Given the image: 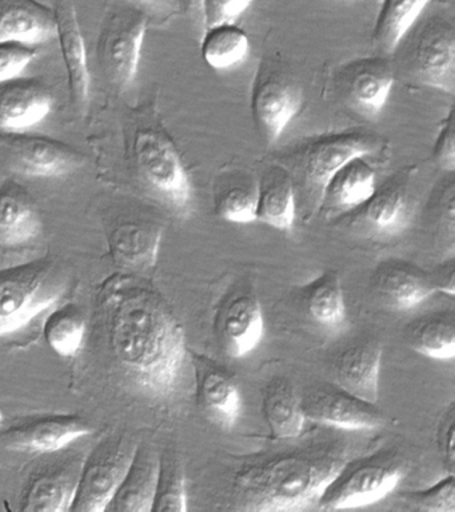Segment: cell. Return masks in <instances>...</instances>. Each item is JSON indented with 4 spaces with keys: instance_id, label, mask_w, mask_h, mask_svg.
<instances>
[{
    "instance_id": "19",
    "label": "cell",
    "mask_w": 455,
    "mask_h": 512,
    "mask_svg": "<svg viewBox=\"0 0 455 512\" xmlns=\"http://www.w3.org/2000/svg\"><path fill=\"white\" fill-rule=\"evenodd\" d=\"M374 287L383 303L395 311L413 310L435 292L427 272L398 260H389L377 268Z\"/></svg>"
},
{
    "instance_id": "2",
    "label": "cell",
    "mask_w": 455,
    "mask_h": 512,
    "mask_svg": "<svg viewBox=\"0 0 455 512\" xmlns=\"http://www.w3.org/2000/svg\"><path fill=\"white\" fill-rule=\"evenodd\" d=\"M345 444L321 442L249 464L235 478L238 510L295 512L319 498L349 462Z\"/></svg>"
},
{
    "instance_id": "30",
    "label": "cell",
    "mask_w": 455,
    "mask_h": 512,
    "mask_svg": "<svg viewBox=\"0 0 455 512\" xmlns=\"http://www.w3.org/2000/svg\"><path fill=\"white\" fill-rule=\"evenodd\" d=\"M407 342L418 354L437 360L455 356V316L453 311H439L411 323Z\"/></svg>"
},
{
    "instance_id": "37",
    "label": "cell",
    "mask_w": 455,
    "mask_h": 512,
    "mask_svg": "<svg viewBox=\"0 0 455 512\" xmlns=\"http://www.w3.org/2000/svg\"><path fill=\"white\" fill-rule=\"evenodd\" d=\"M407 502L417 510L429 512H455V484L453 472L443 476L426 490L409 492Z\"/></svg>"
},
{
    "instance_id": "17",
    "label": "cell",
    "mask_w": 455,
    "mask_h": 512,
    "mask_svg": "<svg viewBox=\"0 0 455 512\" xmlns=\"http://www.w3.org/2000/svg\"><path fill=\"white\" fill-rule=\"evenodd\" d=\"M91 432L93 427L78 415H53L13 428L6 439L13 450L54 454Z\"/></svg>"
},
{
    "instance_id": "5",
    "label": "cell",
    "mask_w": 455,
    "mask_h": 512,
    "mask_svg": "<svg viewBox=\"0 0 455 512\" xmlns=\"http://www.w3.org/2000/svg\"><path fill=\"white\" fill-rule=\"evenodd\" d=\"M398 46H403L406 75L421 86L454 94L455 32L453 24L433 16L414 24Z\"/></svg>"
},
{
    "instance_id": "32",
    "label": "cell",
    "mask_w": 455,
    "mask_h": 512,
    "mask_svg": "<svg viewBox=\"0 0 455 512\" xmlns=\"http://www.w3.org/2000/svg\"><path fill=\"white\" fill-rule=\"evenodd\" d=\"M203 59L214 70H229L245 62L250 40L243 28L235 23H222L203 31Z\"/></svg>"
},
{
    "instance_id": "36",
    "label": "cell",
    "mask_w": 455,
    "mask_h": 512,
    "mask_svg": "<svg viewBox=\"0 0 455 512\" xmlns=\"http://www.w3.org/2000/svg\"><path fill=\"white\" fill-rule=\"evenodd\" d=\"M258 182L233 183L219 192L215 211L230 223L249 224L257 220Z\"/></svg>"
},
{
    "instance_id": "9",
    "label": "cell",
    "mask_w": 455,
    "mask_h": 512,
    "mask_svg": "<svg viewBox=\"0 0 455 512\" xmlns=\"http://www.w3.org/2000/svg\"><path fill=\"white\" fill-rule=\"evenodd\" d=\"M302 103L301 88L289 75L262 64L254 82L251 111L267 142L273 144L281 138L301 110Z\"/></svg>"
},
{
    "instance_id": "42",
    "label": "cell",
    "mask_w": 455,
    "mask_h": 512,
    "mask_svg": "<svg viewBox=\"0 0 455 512\" xmlns=\"http://www.w3.org/2000/svg\"><path fill=\"white\" fill-rule=\"evenodd\" d=\"M431 282H433V286L435 291H442L445 294L453 296L455 292V283H454V263L453 260H450L449 263L443 264V266L438 267L437 271H434L433 274H429Z\"/></svg>"
},
{
    "instance_id": "22",
    "label": "cell",
    "mask_w": 455,
    "mask_h": 512,
    "mask_svg": "<svg viewBox=\"0 0 455 512\" xmlns=\"http://www.w3.org/2000/svg\"><path fill=\"white\" fill-rule=\"evenodd\" d=\"M221 331L227 354L233 358H245L253 352L265 336V315L257 296H235L223 311Z\"/></svg>"
},
{
    "instance_id": "41",
    "label": "cell",
    "mask_w": 455,
    "mask_h": 512,
    "mask_svg": "<svg viewBox=\"0 0 455 512\" xmlns=\"http://www.w3.org/2000/svg\"><path fill=\"white\" fill-rule=\"evenodd\" d=\"M454 428H455V411L451 404L442 416L441 423L438 428V447L441 452L445 466L453 472L454 468Z\"/></svg>"
},
{
    "instance_id": "31",
    "label": "cell",
    "mask_w": 455,
    "mask_h": 512,
    "mask_svg": "<svg viewBox=\"0 0 455 512\" xmlns=\"http://www.w3.org/2000/svg\"><path fill=\"white\" fill-rule=\"evenodd\" d=\"M431 0H383L374 28V43L385 54H394L410 28L418 22Z\"/></svg>"
},
{
    "instance_id": "15",
    "label": "cell",
    "mask_w": 455,
    "mask_h": 512,
    "mask_svg": "<svg viewBox=\"0 0 455 512\" xmlns=\"http://www.w3.org/2000/svg\"><path fill=\"white\" fill-rule=\"evenodd\" d=\"M54 96L41 80L18 76L0 83V131L23 132L42 122Z\"/></svg>"
},
{
    "instance_id": "20",
    "label": "cell",
    "mask_w": 455,
    "mask_h": 512,
    "mask_svg": "<svg viewBox=\"0 0 455 512\" xmlns=\"http://www.w3.org/2000/svg\"><path fill=\"white\" fill-rule=\"evenodd\" d=\"M57 32L53 8L39 0H0V42L38 46Z\"/></svg>"
},
{
    "instance_id": "43",
    "label": "cell",
    "mask_w": 455,
    "mask_h": 512,
    "mask_svg": "<svg viewBox=\"0 0 455 512\" xmlns=\"http://www.w3.org/2000/svg\"><path fill=\"white\" fill-rule=\"evenodd\" d=\"M179 2L190 19L201 28L203 34V0H179Z\"/></svg>"
},
{
    "instance_id": "29",
    "label": "cell",
    "mask_w": 455,
    "mask_h": 512,
    "mask_svg": "<svg viewBox=\"0 0 455 512\" xmlns=\"http://www.w3.org/2000/svg\"><path fill=\"white\" fill-rule=\"evenodd\" d=\"M198 398L211 418L225 428H233L242 414V395L237 383L225 371L203 368L198 379Z\"/></svg>"
},
{
    "instance_id": "18",
    "label": "cell",
    "mask_w": 455,
    "mask_h": 512,
    "mask_svg": "<svg viewBox=\"0 0 455 512\" xmlns=\"http://www.w3.org/2000/svg\"><path fill=\"white\" fill-rule=\"evenodd\" d=\"M41 232V214L30 192L15 180L0 184V247L25 246Z\"/></svg>"
},
{
    "instance_id": "16",
    "label": "cell",
    "mask_w": 455,
    "mask_h": 512,
    "mask_svg": "<svg viewBox=\"0 0 455 512\" xmlns=\"http://www.w3.org/2000/svg\"><path fill=\"white\" fill-rule=\"evenodd\" d=\"M55 36L65 62L71 98L75 106L85 107L90 96V71L87 63V50L77 7L74 0H55Z\"/></svg>"
},
{
    "instance_id": "39",
    "label": "cell",
    "mask_w": 455,
    "mask_h": 512,
    "mask_svg": "<svg viewBox=\"0 0 455 512\" xmlns=\"http://www.w3.org/2000/svg\"><path fill=\"white\" fill-rule=\"evenodd\" d=\"M253 0H203V31L222 23H235Z\"/></svg>"
},
{
    "instance_id": "11",
    "label": "cell",
    "mask_w": 455,
    "mask_h": 512,
    "mask_svg": "<svg viewBox=\"0 0 455 512\" xmlns=\"http://www.w3.org/2000/svg\"><path fill=\"white\" fill-rule=\"evenodd\" d=\"M301 408L305 418L341 430H374L383 424L382 412L375 407V403L358 398L333 384L311 387L303 392Z\"/></svg>"
},
{
    "instance_id": "1",
    "label": "cell",
    "mask_w": 455,
    "mask_h": 512,
    "mask_svg": "<svg viewBox=\"0 0 455 512\" xmlns=\"http://www.w3.org/2000/svg\"><path fill=\"white\" fill-rule=\"evenodd\" d=\"M111 348L138 390L166 399L178 390L187 359L185 330L153 288L114 282L106 294Z\"/></svg>"
},
{
    "instance_id": "24",
    "label": "cell",
    "mask_w": 455,
    "mask_h": 512,
    "mask_svg": "<svg viewBox=\"0 0 455 512\" xmlns=\"http://www.w3.org/2000/svg\"><path fill=\"white\" fill-rule=\"evenodd\" d=\"M359 222L377 235H397L409 226L413 216V202L405 188L387 183L375 188L365 204L358 207Z\"/></svg>"
},
{
    "instance_id": "44",
    "label": "cell",
    "mask_w": 455,
    "mask_h": 512,
    "mask_svg": "<svg viewBox=\"0 0 455 512\" xmlns=\"http://www.w3.org/2000/svg\"><path fill=\"white\" fill-rule=\"evenodd\" d=\"M131 3L142 4V6H146V4H153L157 2V0H129Z\"/></svg>"
},
{
    "instance_id": "21",
    "label": "cell",
    "mask_w": 455,
    "mask_h": 512,
    "mask_svg": "<svg viewBox=\"0 0 455 512\" xmlns=\"http://www.w3.org/2000/svg\"><path fill=\"white\" fill-rule=\"evenodd\" d=\"M159 474V455L153 448L137 446L125 478L115 491L106 511L151 512Z\"/></svg>"
},
{
    "instance_id": "12",
    "label": "cell",
    "mask_w": 455,
    "mask_h": 512,
    "mask_svg": "<svg viewBox=\"0 0 455 512\" xmlns=\"http://www.w3.org/2000/svg\"><path fill=\"white\" fill-rule=\"evenodd\" d=\"M0 139L10 152L15 170L33 178H59L77 170L83 162L77 150L49 136L3 132Z\"/></svg>"
},
{
    "instance_id": "38",
    "label": "cell",
    "mask_w": 455,
    "mask_h": 512,
    "mask_svg": "<svg viewBox=\"0 0 455 512\" xmlns=\"http://www.w3.org/2000/svg\"><path fill=\"white\" fill-rule=\"evenodd\" d=\"M37 55V46L9 40L0 42V83L22 76Z\"/></svg>"
},
{
    "instance_id": "4",
    "label": "cell",
    "mask_w": 455,
    "mask_h": 512,
    "mask_svg": "<svg viewBox=\"0 0 455 512\" xmlns=\"http://www.w3.org/2000/svg\"><path fill=\"white\" fill-rule=\"evenodd\" d=\"M407 471L405 460L391 452L347 462L319 498L321 511L370 506L397 488Z\"/></svg>"
},
{
    "instance_id": "45",
    "label": "cell",
    "mask_w": 455,
    "mask_h": 512,
    "mask_svg": "<svg viewBox=\"0 0 455 512\" xmlns=\"http://www.w3.org/2000/svg\"><path fill=\"white\" fill-rule=\"evenodd\" d=\"M3 423V411L0 410V424Z\"/></svg>"
},
{
    "instance_id": "35",
    "label": "cell",
    "mask_w": 455,
    "mask_h": 512,
    "mask_svg": "<svg viewBox=\"0 0 455 512\" xmlns=\"http://www.w3.org/2000/svg\"><path fill=\"white\" fill-rule=\"evenodd\" d=\"M153 511H187L185 471H183L181 460L174 452L166 451L159 456V474Z\"/></svg>"
},
{
    "instance_id": "8",
    "label": "cell",
    "mask_w": 455,
    "mask_h": 512,
    "mask_svg": "<svg viewBox=\"0 0 455 512\" xmlns=\"http://www.w3.org/2000/svg\"><path fill=\"white\" fill-rule=\"evenodd\" d=\"M377 139L359 131L335 132L306 144L299 166L307 188L321 204L331 176L351 159L369 156L377 150Z\"/></svg>"
},
{
    "instance_id": "25",
    "label": "cell",
    "mask_w": 455,
    "mask_h": 512,
    "mask_svg": "<svg viewBox=\"0 0 455 512\" xmlns=\"http://www.w3.org/2000/svg\"><path fill=\"white\" fill-rule=\"evenodd\" d=\"M367 156H357L339 168L323 192L321 206L331 211L357 210L374 194L375 171Z\"/></svg>"
},
{
    "instance_id": "26",
    "label": "cell",
    "mask_w": 455,
    "mask_h": 512,
    "mask_svg": "<svg viewBox=\"0 0 455 512\" xmlns=\"http://www.w3.org/2000/svg\"><path fill=\"white\" fill-rule=\"evenodd\" d=\"M162 228L150 222H129L115 228L109 244L114 262L125 268L153 267L158 259Z\"/></svg>"
},
{
    "instance_id": "27",
    "label": "cell",
    "mask_w": 455,
    "mask_h": 512,
    "mask_svg": "<svg viewBox=\"0 0 455 512\" xmlns=\"http://www.w3.org/2000/svg\"><path fill=\"white\" fill-rule=\"evenodd\" d=\"M293 179L282 168L267 171L258 182L257 220L279 231H290L295 222Z\"/></svg>"
},
{
    "instance_id": "28",
    "label": "cell",
    "mask_w": 455,
    "mask_h": 512,
    "mask_svg": "<svg viewBox=\"0 0 455 512\" xmlns=\"http://www.w3.org/2000/svg\"><path fill=\"white\" fill-rule=\"evenodd\" d=\"M262 411L271 431L282 439L301 435L305 415L301 408V395L293 383L285 378H275L263 391Z\"/></svg>"
},
{
    "instance_id": "40",
    "label": "cell",
    "mask_w": 455,
    "mask_h": 512,
    "mask_svg": "<svg viewBox=\"0 0 455 512\" xmlns=\"http://www.w3.org/2000/svg\"><path fill=\"white\" fill-rule=\"evenodd\" d=\"M434 159L443 170L453 172L455 168L454 110L443 119L435 139Z\"/></svg>"
},
{
    "instance_id": "13",
    "label": "cell",
    "mask_w": 455,
    "mask_h": 512,
    "mask_svg": "<svg viewBox=\"0 0 455 512\" xmlns=\"http://www.w3.org/2000/svg\"><path fill=\"white\" fill-rule=\"evenodd\" d=\"M393 83V64L383 56L354 60L341 72L342 90L347 102L369 118L383 110Z\"/></svg>"
},
{
    "instance_id": "34",
    "label": "cell",
    "mask_w": 455,
    "mask_h": 512,
    "mask_svg": "<svg viewBox=\"0 0 455 512\" xmlns=\"http://www.w3.org/2000/svg\"><path fill=\"white\" fill-rule=\"evenodd\" d=\"M45 338L55 354L74 358L81 351L86 335V322L77 307L65 306L51 312L46 319Z\"/></svg>"
},
{
    "instance_id": "33",
    "label": "cell",
    "mask_w": 455,
    "mask_h": 512,
    "mask_svg": "<svg viewBox=\"0 0 455 512\" xmlns=\"http://www.w3.org/2000/svg\"><path fill=\"white\" fill-rule=\"evenodd\" d=\"M307 310L315 322L326 327H339L346 319L345 295L339 276L325 272L307 287Z\"/></svg>"
},
{
    "instance_id": "3",
    "label": "cell",
    "mask_w": 455,
    "mask_h": 512,
    "mask_svg": "<svg viewBox=\"0 0 455 512\" xmlns=\"http://www.w3.org/2000/svg\"><path fill=\"white\" fill-rule=\"evenodd\" d=\"M69 286V275L54 259H37L0 270V338L21 331L53 308Z\"/></svg>"
},
{
    "instance_id": "10",
    "label": "cell",
    "mask_w": 455,
    "mask_h": 512,
    "mask_svg": "<svg viewBox=\"0 0 455 512\" xmlns=\"http://www.w3.org/2000/svg\"><path fill=\"white\" fill-rule=\"evenodd\" d=\"M147 18L142 12H126L107 22L99 40V58L119 88H127L137 78Z\"/></svg>"
},
{
    "instance_id": "7",
    "label": "cell",
    "mask_w": 455,
    "mask_h": 512,
    "mask_svg": "<svg viewBox=\"0 0 455 512\" xmlns=\"http://www.w3.org/2000/svg\"><path fill=\"white\" fill-rule=\"evenodd\" d=\"M134 155L143 182L178 211H186L193 198L187 174L177 147L157 131H141L135 138Z\"/></svg>"
},
{
    "instance_id": "14",
    "label": "cell",
    "mask_w": 455,
    "mask_h": 512,
    "mask_svg": "<svg viewBox=\"0 0 455 512\" xmlns=\"http://www.w3.org/2000/svg\"><path fill=\"white\" fill-rule=\"evenodd\" d=\"M383 347L374 339L358 340L338 352L333 360L337 386L358 398L377 403Z\"/></svg>"
},
{
    "instance_id": "6",
    "label": "cell",
    "mask_w": 455,
    "mask_h": 512,
    "mask_svg": "<svg viewBox=\"0 0 455 512\" xmlns=\"http://www.w3.org/2000/svg\"><path fill=\"white\" fill-rule=\"evenodd\" d=\"M137 444L125 435L106 436L82 464L70 512H106L125 478Z\"/></svg>"
},
{
    "instance_id": "23",
    "label": "cell",
    "mask_w": 455,
    "mask_h": 512,
    "mask_svg": "<svg viewBox=\"0 0 455 512\" xmlns=\"http://www.w3.org/2000/svg\"><path fill=\"white\" fill-rule=\"evenodd\" d=\"M82 464L70 462L46 470L27 487L21 510L30 512L70 511L81 475Z\"/></svg>"
}]
</instances>
